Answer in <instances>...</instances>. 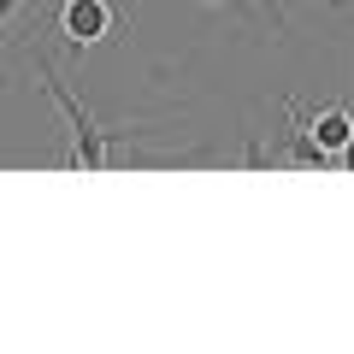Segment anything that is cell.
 Instances as JSON below:
<instances>
[{
    "instance_id": "ba28073f",
    "label": "cell",
    "mask_w": 354,
    "mask_h": 354,
    "mask_svg": "<svg viewBox=\"0 0 354 354\" xmlns=\"http://www.w3.org/2000/svg\"><path fill=\"white\" fill-rule=\"evenodd\" d=\"M330 6H348V0H330Z\"/></svg>"
},
{
    "instance_id": "277c9868",
    "label": "cell",
    "mask_w": 354,
    "mask_h": 354,
    "mask_svg": "<svg viewBox=\"0 0 354 354\" xmlns=\"http://www.w3.org/2000/svg\"><path fill=\"white\" fill-rule=\"evenodd\" d=\"M254 6H260V12H272V24H278V30L290 24V18H283V0H254Z\"/></svg>"
},
{
    "instance_id": "8992f818",
    "label": "cell",
    "mask_w": 354,
    "mask_h": 354,
    "mask_svg": "<svg viewBox=\"0 0 354 354\" xmlns=\"http://www.w3.org/2000/svg\"><path fill=\"white\" fill-rule=\"evenodd\" d=\"M342 165H348V171H354V136H348V148H342Z\"/></svg>"
},
{
    "instance_id": "5b68a950",
    "label": "cell",
    "mask_w": 354,
    "mask_h": 354,
    "mask_svg": "<svg viewBox=\"0 0 354 354\" xmlns=\"http://www.w3.org/2000/svg\"><path fill=\"white\" fill-rule=\"evenodd\" d=\"M18 6H24V0H0V24H6V18H12Z\"/></svg>"
},
{
    "instance_id": "7a4b0ae2",
    "label": "cell",
    "mask_w": 354,
    "mask_h": 354,
    "mask_svg": "<svg viewBox=\"0 0 354 354\" xmlns=\"http://www.w3.org/2000/svg\"><path fill=\"white\" fill-rule=\"evenodd\" d=\"M113 6L106 0H65L59 6V36L71 41V48H88V41H101V36H113Z\"/></svg>"
},
{
    "instance_id": "6da1fadb",
    "label": "cell",
    "mask_w": 354,
    "mask_h": 354,
    "mask_svg": "<svg viewBox=\"0 0 354 354\" xmlns=\"http://www.w3.org/2000/svg\"><path fill=\"white\" fill-rule=\"evenodd\" d=\"M36 65H41V77H48V101L59 106L65 118H71V136H77L71 165H83V171H101V165H106V153H113V130H101L95 118L83 113V101H77L71 88L59 83V71H53V59H48V53H36Z\"/></svg>"
},
{
    "instance_id": "52a82bcc",
    "label": "cell",
    "mask_w": 354,
    "mask_h": 354,
    "mask_svg": "<svg viewBox=\"0 0 354 354\" xmlns=\"http://www.w3.org/2000/svg\"><path fill=\"white\" fill-rule=\"evenodd\" d=\"M207 6H225V12H230V6H236V0H207Z\"/></svg>"
},
{
    "instance_id": "3957f363",
    "label": "cell",
    "mask_w": 354,
    "mask_h": 354,
    "mask_svg": "<svg viewBox=\"0 0 354 354\" xmlns=\"http://www.w3.org/2000/svg\"><path fill=\"white\" fill-rule=\"evenodd\" d=\"M307 136L319 142L325 160H342V148H348V136H354V113H348V106H319V118H313Z\"/></svg>"
}]
</instances>
